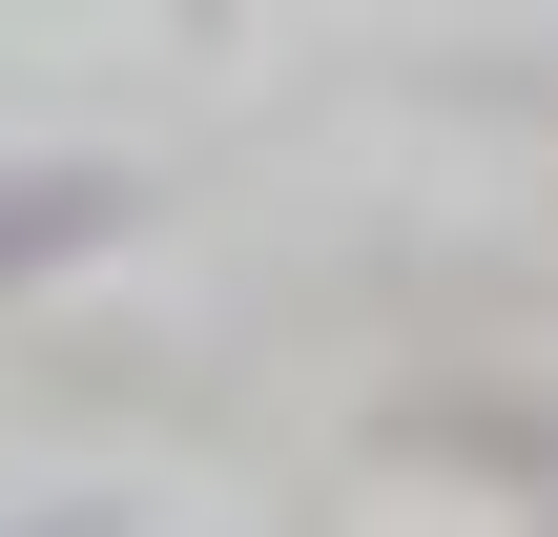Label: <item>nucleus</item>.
Returning a JSON list of instances; mask_svg holds the SVG:
<instances>
[{
    "label": "nucleus",
    "mask_w": 558,
    "mask_h": 537,
    "mask_svg": "<svg viewBox=\"0 0 558 537\" xmlns=\"http://www.w3.org/2000/svg\"><path fill=\"white\" fill-rule=\"evenodd\" d=\"M104 228H124V166H83V145H62V166H0V290L83 269Z\"/></svg>",
    "instance_id": "obj_1"
}]
</instances>
